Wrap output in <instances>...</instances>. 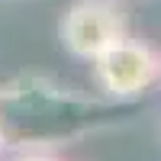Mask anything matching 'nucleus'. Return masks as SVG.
Listing matches in <instances>:
<instances>
[{"instance_id": "obj_1", "label": "nucleus", "mask_w": 161, "mask_h": 161, "mask_svg": "<svg viewBox=\"0 0 161 161\" xmlns=\"http://www.w3.org/2000/svg\"><path fill=\"white\" fill-rule=\"evenodd\" d=\"M58 36L74 58L93 61L129 36V19L116 0H77L64 10Z\"/></svg>"}, {"instance_id": "obj_2", "label": "nucleus", "mask_w": 161, "mask_h": 161, "mask_svg": "<svg viewBox=\"0 0 161 161\" xmlns=\"http://www.w3.org/2000/svg\"><path fill=\"white\" fill-rule=\"evenodd\" d=\"M90 64H93V77H97L100 90L113 100H132L161 77V55L148 42L132 39V36H126L113 48H106Z\"/></svg>"}, {"instance_id": "obj_3", "label": "nucleus", "mask_w": 161, "mask_h": 161, "mask_svg": "<svg viewBox=\"0 0 161 161\" xmlns=\"http://www.w3.org/2000/svg\"><path fill=\"white\" fill-rule=\"evenodd\" d=\"M7 145V136H3V123H0V148Z\"/></svg>"}, {"instance_id": "obj_4", "label": "nucleus", "mask_w": 161, "mask_h": 161, "mask_svg": "<svg viewBox=\"0 0 161 161\" xmlns=\"http://www.w3.org/2000/svg\"><path fill=\"white\" fill-rule=\"evenodd\" d=\"M26 161H55V158H26Z\"/></svg>"}, {"instance_id": "obj_5", "label": "nucleus", "mask_w": 161, "mask_h": 161, "mask_svg": "<svg viewBox=\"0 0 161 161\" xmlns=\"http://www.w3.org/2000/svg\"><path fill=\"white\" fill-rule=\"evenodd\" d=\"M158 80H161V77H158Z\"/></svg>"}]
</instances>
